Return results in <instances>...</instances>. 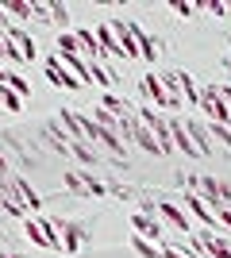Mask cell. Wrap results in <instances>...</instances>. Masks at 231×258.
Instances as JSON below:
<instances>
[{
    "instance_id": "obj_1",
    "label": "cell",
    "mask_w": 231,
    "mask_h": 258,
    "mask_svg": "<svg viewBox=\"0 0 231 258\" xmlns=\"http://www.w3.org/2000/svg\"><path fill=\"white\" fill-rule=\"evenodd\" d=\"M62 181H66L69 193H81V197H108V181H97L93 173L85 170H66L62 173Z\"/></svg>"
},
{
    "instance_id": "obj_2",
    "label": "cell",
    "mask_w": 231,
    "mask_h": 258,
    "mask_svg": "<svg viewBox=\"0 0 231 258\" xmlns=\"http://www.w3.org/2000/svg\"><path fill=\"white\" fill-rule=\"evenodd\" d=\"M200 108H204V116L208 123H220V127H231V112L220 97V85H204L200 89Z\"/></svg>"
},
{
    "instance_id": "obj_3",
    "label": "cell",
    "mask_w": 231,
    "mask_h": 258,
    "mask_svg": "<svg viewBox=\"0 0 231 258\" xmlns=\"http://www.w3.org/2000/svg\"><path fill=\"white\" fill-rule=\"evenodd\" d=\"M154 212H158V220H162V224H170V231H174V235H193L189 216L181 212L174 201H158V205H154Z\"/></svg>"
},
{
    "instance_id": "obj_4",
    "label": "cell",
    "mask_w": 231,
    "mask_h": 258,
    "mask_svg": "<svg viewBox=\"0 0 231 258\" xmlns=\"http://www.w3.org/2000/svg\"><path fill=\"white\" fill-rule=\"evenodd\" d=\"M43 66H46V77H50V85H58V89H85V81H81V77H73L66 66L58 62V54H46Z\"/></svg>"
},
{
    "instance_id": "obj_5",
    "label": "cell",
    "mask_w": 231,
    "mask_h": 258,
    "mask_svg": "<svg viewBox=\"0 0 231 258\" xmlns=\"http://www.w3.org/2000/svg\"><path fill=\"white\" fill-rule=\"evenodd\" d=\"M181 201H185V208H189L193 216H197L200 224H204V231H223V227H220V220H216V212H212V208L204 205V197H200V193H185Z\"/></svg>"
},
{
    "instance_id": "obj_6",
    "label": "cell",
    "mask_w": 231,
    "mask_h": 258,
    "mask_svg": "<svg viewBox=\"0 0 231 258\" xmlns=\"http://www.w3.org/2000/svg\"><path fill=\"white\" fill-rule=\"evenodd\" d=\"M108 27H112V35H116L120 58H139V43H135V35H131V23L127 20H112Z\"/></svg>"
},
{
    "instance_id": "obj_7",
    "label": "cell",
    "mask_w": 231,
    "mask_h": 258,
    "mask_svg": "<svg viewBox=\"0 0 231 258\" xmlns=\"http://www.w3.org/2000/svg\"><path fill=\"white\" fill-rule=\"evenodd\" d=\"M139 93H143V97H150V108H170L166 89H162V77H158V74H146L143 81H139Z\"/></svg>"
},
{
    "instance_id": "obj_8",
    "label": "cell",
    "mask_w": 231,
    "mask_h": 258,
    "mask_svg": "<svg viewBox=\"0 0 231 258\" xmlns=\"http://www.w3.org/2000/svg\"><path fill=\"white\" fill-rule=\"evenodd\" d=\"M170 135H174V147L181 154H189V158H200L197 143H193V135H189V127L181 123V119H170Z\"/></svg>"
},
{
    "instance_id": "obj_9",
    "label": "cell",
    "mask_w": 231,
    "mask_h": 258,
    "mask_svg": "<svg viewBox=\"0 0 231 258\" xmlns=\"http://www.w3.org/2000/svg\"><path fill=\"white\" fill-rule=\"evenodd\" d=\"M131 227H135L143 239H150V243H158V239H162V224H158V216L135 212V216H131Z\"/></svg>"
},
{
    "instance_id": "obj_10",
    "label": "cell",
    "mask_w": 231,
    "mask_h": 258,
    "mask_svg": "<svg viewBox=\"0 0 231 258\" xmlns=\"http://www.w3.org/2000/svg\"><path fill=\"white\" fill-rule=\"evenodd\" d=\"M12 193H16V201H20V205H23V208H27V212H35V208L43 205V201H39V193H35L31 185L23 181L20 173H12Z\"/></svg>"
},
{
    "instance_id": "obj_11",
    "label": "cell",
    "mask_w": 231,
    "mask_h": 258,
    "mask_svg": "<svg viewBox=\"0 0 231 258\" xmlns=\"http://www.w3.org/2000/svg\"><path fill=\"white\" fill-rule=\"evenodd\" d=\"M73 39H77V54L85 50V62H104V54H100V43H97V35L93 31H73Z\"/></svg>"
},
{
    "instance_id": "obj_12",
    "label": "cell",
    "mask_w": 231,
    "mask_h": 258,
    "mask_svg": "<svg viewBox=\"0 0 231 258\" xmlns=\"http://www.w3.org/2000/svg\"><path fill=\"white\" fill-rule=\"evenodd\" d=\"M177 89H181V104L185 108H200V89L185 70H177Z\"/></svg>"
},
{
    "instance_id": "obj_13",
    "label": "cell",
    "mask_w": 231,
    "mask_h": 258,
    "mask_svg": "<svg viewBox=\"0 0 231 258\" xmlns=\"http://www.w3.org/2000/svg\"><path fill=\"white\" fill-rule=\"evenodd\" d=\"M197 243L204 247V254H212V258H231V247L220 235H212V231H197Z\"/></svg>"
},
{
    "instance_id": "obj_14",
    "label": "cell",
    "mask_w": 231,
    "mask_h": 258,
    "mask_svg": "<svg viewBox=\"0 0 231 258\" xmlns=\"http://www.w3.org/2000/svg\"><path fill=\"white\" fill-rule=\"evenodd\" d=\"M85 239V227L81 224H62V254H73Z\"/></svg>"
},
{
    "instance_id": "obj_15",
    "label": "cell",
    "mask_w": 231,
    "mask_h": 258,
    "mask_svg": "<svg viewBox=\"0 0 231 258\" xmlns=\"http://www.w3.org/2000/svg\"><path fill=\"white\" fill-rule=\"evenodd\" d=\"M58 62L66 66V70H69V74H73V77H81V81H89V62H85V58H81V54H62V50H58Z\"/></svg>"
},
{
    "instance_id": "obj_16",
    "label": "cell",
    "mask_w": 231,
    "mask_h": 258,
    "mask_svg": "<svg viewBox=\"0 0 231 258\" xmlns=\"http://www.w3.org/2000/svg\"><path fill=\"white\" fill-rule=\"evenodd\" d=\"M89 81H100V85H104V89H108V93H112V85H116L120 77L112 74V70H108V66H104V62H89Z\"/></svg>"
},
{
    "instance_id": "obj_17",
    "label": "cell",
    "mask_w": 231,
    "mask_h": 258,
    "mask_svg": "<svg viewBox=\"0 0 231 258\" xmlns=\"http://www.w3.org/2000/svg\"><path fill=\"white\" fill-rule=\"evenodd\" d=\"M185 127H189V135H193V143H197L200 158H204V154H212V143H208V127H204V123H185Z\"/></svg>"
},
{
    "instance_id": "obj_18",
    "label": "cell",
    "mask_w": 231,
    "mask_h": 258,
    "mask_svg": "<svg viewBox=\"0 0 231 258\" xmlns=\"http://www.w3.org/2000/svg\"><path fill=\"white\" fill-rule=\"evenodd\" d=\"M23 231H27V239H31L35 247H46V250H50V243H46V231H43V224H39V220H23Z\"/></svg>"
},
{
    "instance_id": "obj_19",
    "label": "cell",
    "mask_w": 231,
    "mask_h": 258,
    "mask_svg": "<svg viewBox=\"0 0 231 258\" xmlns=\"http://www.w3.org/2000/svg\"><path fill=\"white\" fill-rule=\"evenodd\" d=\"M4 85H8L12 93H16V97H23V100L31 97V85H27V77H20L16 70H8V81H4Z\"/></svg>"
},
{
    "instance_id": "obj_20",
    "label": "cell",
    "mask_w": 231,
    "mask_h": 258,
    "mask_svg": "<svg viewBox=\"0 0 231 258\" xmlns=\"http://www.w3.org/2000/svg\"><path fill=\"white\" fill-rule=\"evenodd\" d=\"M120 135H123V139H139V116H131V112H123V116H120Z\"/></svg>"
},
{
    "instance_id": "obj_21",
    "label": "cell",
    "mask_w": 231,
    "mask_h": 258,
    "mask_svg": "<svg viewBox=\"0 0 231 258\" xmlns=\"http://www.w3.org/2000/svg\"><path fill=\"white\" fill-rule=\"evenodd\" d=\"M131 247H135V254H143V258H162V247H154L150 239H143V235H135Z\"/></svg>"
},
{
    "instance_id": "obj_22",
    "label": "cell",
    "mask_w": 231,
    "mask_h": 258,
    "mask_svg": "<svg viewBox=\"0 0 231 258\" xmlns=\"http://www.w3.org/2000/svg\"><path fill=\"white\" fill-rule=\"evenodd\" d=\"M135 143H139V147H143L146 154H162V147H158V139H154L150 131L143 127V123H139V139H135Z\"/></svg>"
},
{
    "instance_id": "obj_23",
    "label": "cell",
    "mask_w": 231,
    "mask_h": 258,
    "mask_svg": "<svg viewBox=\"0 0 231 258\" xmlns=\"http://www.w3.org/2000/svg\"><path fill=\"white\" fill-rule=\"evenodd\" d=\"M0 108H8V112H20V108H23V97H16L8 85H0Z\"/></svg>"
},
{
    "instance_id": "obj_24",
    "label": "cell",
    "mask_w": 231,
    "mask_h": 258,
    "mask_svg": "<svg viewBox=\"0 0 231 258\" xmlns=\"http://www.w3.org/2000/svg\"><path fill=\"white\" fill-rule=\"evenodd\" d=\"M170 8H174L177 16H181V20H189V16H197V12L204 8V4H189V0H174V4H170Z\"/></svg>"
},
{
    "instance_id": "obj_25",
    "label": "cell",
    "mask_w": 231,
    "mask_h": 258,
    "mask_svg": "<svg viewBox=\"0 0 231 258\" xmlns=\"http://www.w3.org/2000/svg\"><path fill=\"white\" fill-rule=\"evenodd\" d=\"M4 8H8L12 16H23V20H27V16H35V8H31V0H12V4H4Z\"/></svg>"
},
{
    "instance_id": "obj_26",
    "label": "cell",
    "mask_w": 231,
    "mask_h": 258,
    "mask_svg": "<svg viewBox=\"0 0 231 258\" xmlns=\"http://www.w3.org/2000/svg\"><path fill=\"white\" fill-rule=\"evenodd\" d=\"M204 127H208V135H216L223 147H231V127H220V123H204Z\"/></svg>"
},
{
    "instance_id": "obj_27",
    "label": "cell",
    "mask_w": 231,
    "mask_h": 258,
    "mask_svg": "<svg viewBox=\"0 0 231 258\" xmlns=\"http://www.w3.org/2000/svg\"><path fill=\"white\" fill-rule=\"evenodd\" d=\"M204 8H208L212 16H231V4H223V0H208Z\"/></svg>"
},
{
    "instance_id": "obj_28",
    "label": "cell",
    "mask_w": 231,
    "mask_h": 258,
    "mask_svg": "<svg viewBox=\"0 0 231 258\" xmlns=\"http://www.w3.org/2000/svg\"><path fill=\"white\" fill-rule=\"evenodd\" d=\"M66 4H50V23H66Z\"/></svg>"
},
{
    "instance_id": "obj_29",
    "label": "cell",
    "mask_w": 231,
    "mask_h": 258,
    "mask_svg": "<svg viewBox=\"0 0 231 258\" xmlns=\"http://www.w3.org/2000/svg\"><path fill=\"white\" fill-rule=\"evenodd\" d=\"M162 258H189V254H185V250H177L174 243H170V247H162Z\"/></svg>"
},
{
    "instance_id": "obj_30",
    "label": "cell",
    "mask_w": 231,
    "mask_h": 258,
    "mask_svg": "<svg viewBox=\"0 0 231 258\" xmlns=\"http://www.w3.org/2000/svg\"><path fill=\"white\" fill-rule=\"evenodd\" d=\"M8 177H12V166H8V162H4V158H0V185L8 181Z\"/></svg>"
},
{
    "instance_id": "obj_31",
    "label": "cell",
    "mask_w": 231,
    "mask_h": 258,
    "mask_svg": "<svg viewBox=\"0 0 231 258\" xmlns=\"http://www.w3.org/2000/svg\"><path fill=\"white\" fill-rule=\"evenodd\" d=\"M8 46H12V43L4 39V35H0V58H8Z\"/></svg>"
},
{
    "instance_id": "obj_32",
    "label": "cell",
    "mask_w": 231,
    "mask_h": 258,
    "mask_svg": "<svg viewBox=\"0 0 231 258\" xmlns=\"http://www.w3.org/2000/svg\"><path fill=\"white\" fill-rule=\"evenodd\" d=\"M4 20H8V8H4V4H0V23H4Z\"/></svg>"
},
{
    "instance_id": "obj_33",
    "label": "cell",
    "mask_w": 231,
    "mask_h": 258,
    "mask_svg": "<svg viewBox=\"0 0 231 258\" xmlns=\"http://www.w3.org/2000/svg\"><path fill=\"white\" fill-rule=\"evenodd\" d=\"M0 258H16V254H0Z\"/></svg>"
},
{
    "instance_id": "obj_34",
    "label": "cell",
    "mask_w": 231,
    "mask_h": 258,
    "mask_svg": "<svg viewBox=\"0 0 231 258\" xmlns=\"http://www.w3.org/2000/svg\"><path fill=\"white\" fill-rule=\"evenodd\" d=\"M227 66H231V54H227Z\"/></svg>"
}]
</instances>
